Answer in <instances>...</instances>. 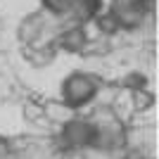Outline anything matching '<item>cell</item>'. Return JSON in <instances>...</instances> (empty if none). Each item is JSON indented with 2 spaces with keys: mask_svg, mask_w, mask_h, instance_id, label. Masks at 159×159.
<instances>
[{
  "mask_svg": "<svg viewBox=\"0 0 159 159\" xmlns=\"http://www.w3.org/2000/svg\"><path fill=\"white\" fill-rule=\"evenodd\" d=\"M102 90V79L93 71H71L66 74L60 83V102L71 109L79 112L83 107H88Z\"/></svg>",
  "mask_w": 159,
  "mask_h": 159,
  "instance_id": "cell-1",
  "label": "cell"
},
{
  "mask_svg": "<svg viewBox=\"0 0 159 159\" xmlns=\"http://www.w3.org/2000/svg\"><path fill=\"white\" fill-rule=\"evenodd\" d=\"M95 121V143L93 150L100 152H119L126 147L128 140V131L126 124L121 121V116L109 107H102L90 116Z\"/></svg>",
  "mask_w": 159,
  "mask_h": 159,
  "instance_id": "cell-2",
  "label": "cell"
},
{
  "mask_svg": "<svg viewBox=\"0 0 159 159\" xmlns=\"http://www.w3.org/2000/svg\"><path fill=\"white\" fill-rule=\"evenodd\" d=\"M57 33V19L50 17L45 10H36L29 12L17 26V40L24 48L29 45H38V43H48L55 38Z\"/></svg>",
  "mask_w": 159,
  "mask_h": 159,
  "instance_id": "cell-3",
  "label": "cell"
},
{
  "mask_svg": "<svg viewBox=\"0 0 159 159\" xmlns=\"http://www.w3.org/2000/svg\"><path fill=\"white\" fill-rule=\"evenodd\" d=\"M60 145L66 152H79V150H93L95 143V121L90 116H74L66 119L57 133Z\"/></svg>",
  "mask_w": 159,
  "mask_h": 159,
  "instance_id": "cell-4",
  "label": "cell"
},
{
  "mask_svg": "<svg viewBox=\"0 0 159 159\" xmlns=\"http://www.w3.org/2000/svg\"><path fill=\"white\" fill-rule=\"evenodd\" d=\"M57 52H69V55H76V52H83L90 43L88 38V31H86V24H66L64 29H57L52 38Z\"/></svg>",
  "mask_w": 159,
  "mask_h": 159,
  "instance_id": "cell-5",
  "label": "cell"
},
{
  "mask_svg": "<svg viewBox=\"0 0 159 159\" xmlns=\"http://www.w3.org/2000/svg\"><path fill=\"white\" fill-rule=\"evenodd\" d=\"M24 57L29 60L31 66H48L57 57V48H55L52 40L38 43V45H29V48H24Z\"/></svg>",
  "mask_w": 159,
  "mask_h": 159,
  "instance_id": "cell-6",
  "label": "cell"
},
{
  "mask_svg": "<svg viewBox=\"0 0 159 159\" xmlns=\"http://www.w3.org/2000/svg\"><path fill=\"white\" fill-rule=\"evenodd\" d=\"M100 12H102V0H79L74 5V10L69 12L66 21H71V24H88Z\"/></svg>",
  "mask_w": 159,
  "mask_h": 159,
  "instance_id": "cell-7",
  "label": "cell"
},
{
  "mask_svg": "<svg viewBox=\"0 0 159 159\" xmlns=\"http://www.w3.org/2000/svg\"><path fill=\"white\" fill-rule=\"evenodd\" d=\"M79 0H40V10H45L55 19H66Z\"/></svg>",
  "mask_w": 159,
  "mask_h": 159,
  "instance_id": "cell-8",
  "label": "cell"
},
{
  "mask_svg": "<svg viewBox=\"0 0 159 159\" xmlns=\"http://www.w3.org/2000/svg\"><path fill=\"white\" fill-rule=\"evenodd\" d=\"M93 21H95V26H98V31L102 33V36H116V33L121 31V29H119V21H116V17H114L112 12H109V7L102 10Z\"/></svg>",
  "mask_w": 159,
  "mask_h": 159,
  "instance_id": "cell-9",
  "label": "cell"
},
{
  "mask_svg": "<svg viewBox=\"0 0 159 159\" xmlns=\"http://www.w3.org/2000/svg\"><path fill=\"white\" fill-rule=\"evenodd\" d=\"M121 86L128 88V90H133V93H140V90L147 88V76L140 74V71H131V74H126V76L121 79Z\"/></svg>",
  "mask_w": 159,
  "mask_h": 159,
  "instance_id": "cell-10",
  "label": "cell"
},
{
  "mask_svg": "<svg viewBox=\"0 0 159 159\" xmlns=\"http://www.w3.org/2000/svg\"><path fill=\"white\" fill-rule=\"evenodd\" d=\"M121 159H143V154H138V152H133V154H126V157H121Z\"/></svg>",
  "mask_w": 159,
  "mask_h": 159,
  "instance_id": "cell-11",
  "label": "cell"
}]
</instances>
